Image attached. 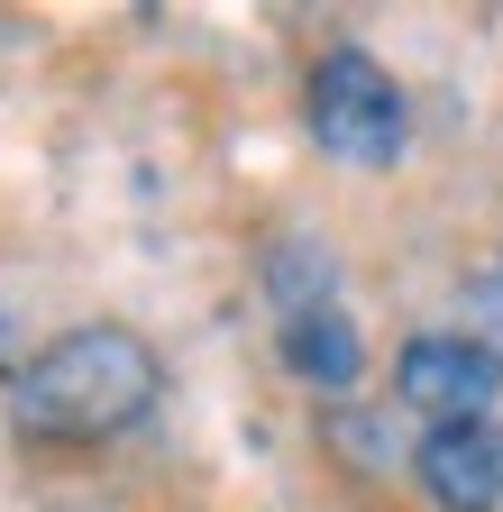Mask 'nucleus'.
I'll return each instance as SVG.
<instances>
[{
  "label": "nucleus",
  "mask_w": 503,
  "mask_h": 512,
  "mask_svg": "<svg viewBox=\"0 0 503 512\" xmlns=\"http://www.w3.org/2000/svg\"><path fill=\"white\" fill-rule=\"evenodd\" d=\"M266 284H275L284 320H293V311H330V256L311 247V238H284V247L266 256Z\"/></svg>",
  "instance_id": "nucleus-6"
},
{
  "label": "nucleus",
  "mask_w": 503,
  "mask_h": 512,
  "mask_svg": "<svg viewBox=\"0 0 503 512\" xmlns=\"http://www.w3.org/2000/svg\"><path fill=\"white\" fill-rule=\"evenodd\" d=\"M467 311L485 320V348H503V247H494V266L467 275Z\"/></svg>",
  "instance_id": "nucleus-7"
},
{
  "label": "nucleus",
  "mask_w": 503,
  "mask_h": 512,
  "mask_svg": "<svg viewBox=\"0 0 503 512\" xmlns=\"http://www.w3.org/2000/svg\"><path fill=\"white\" fill-rule=\"evenodd\" d=\"M394 394L412 412H430V430L439 421H485V403L503 394V348H485L467 330H430L394 357Z\"/></svg>",
  "instance_id": "nucleus-3"
},
{
  "label": "nucleus",
  "mask_w": 503,
  "mask_h": 512,
  "mask_svg": "<svg viewBox=\"0 0 503 512\" xmlns=\"http://www.w3.org/2000/svg\"><path fill=\"white\" fill-rule=\"evenodd\" d=\"M165 394V366L138 330H119V320H92V330H65L46 339L19 384H10V421L28 439H119L138 430Z\"/></svg>",
  "instance_id": "nucleus-1"
},
{
  "label": "nucleus",
  "mask_w": 503,
  "mask_h": 512,
  "mask_svg": "<svg viewBox=\"0 0 503 512\" xmlns=\"http://www.w3.org/2000/svg\"><path fill=\"white\" fill-rule=\"evenodd\" d=\"M284 366H293V375H311L321 394H348L357 366H366L357 320H348L339 302H330V311H293V320H284Z\"/></svg>",
  "instance_id": "nucleus-5"
},
{
  "label": "nucleus",
  "mask_w": 503,
  "mask_h": 512,
  "mask_svg": "<svg viewBox=\"0 0 503 512\" xmlns=\"http://www.w3.org/2000/svg\"><path fill=\"white\" fill-rule=\"evenodd\" d=\"M421 485H430V503L439 512H494L503 503V439H494V421H439V430H421Z\"/></svg>",
  "instance_id": "nucleus-4"
},
{
  "label": "nucleus",
  "mask_w": 503,
  "mask_h": 512,
  "mask_svg": "<svg viewBox=\"0 0 503 512\" xmlns=\"http://www.w3.org/2000/svg\"><path fill=\"white\" fill-rule=\"evenodd\" d=\"M311 138H321V156L375 174V165H394L403 156V83L375 64L366 46H330L321 64H311Z\"/></svg>",
  "instance_id": "nucleus-2"
}]
</instances>
